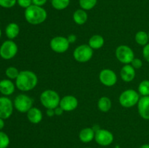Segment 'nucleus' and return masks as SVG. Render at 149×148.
Returning <instances> with one entry per match:
<instances>
[{
    "mask_svg": "<svg viewBox=\"0 0 149 148\" xmlns=\"http://www.w3.org/2000/svg\"><path fill=\"white\" fill-rule=\"evenodd\" d=\"M38 84V77L31 71H20L15 79V86L20 91H29L33 89Z\"/></svg>",
    "mask_w": 149,
    "mask_h": 148,
    "instance_id": "nucleus-1",
    "label": "nucleus"
},
{
    "mask_svg": "<svg viewBox=\"0 0 149 148\" xmlns=\"http://www.w3.org/2000/svg\"><path fill=\"white\" fill-rule=\"evenodd\" d=\"M25 19L31 25H40L46 20L47 12L42 7L32 4L26 8L24 12Z\"/></svg>",
    "mask_w": 149,
    "mask_h": 148,
    "instance_id": "nucleus-2",
    "label": "nucleus"
},
{
    "mask_svg": "<svg viewBox=\"0 0 149 148\" xmlns=\"http://www.w3.org/2000/svg\"><path fill=\"white\" fill-rule=\"evenodd\" d=\"M39 99L43 107L46 109H55L59 106L61 101L59 94L52 89H47L42 91Z\"/></svg>",
    "mask_w": 149,
    "mask_h": 148,
    "instance_id": "nucleus-3",
    "label": "nucleus"
},
{
    "mask_svg": "<svg viewBox=\"0 0 149 148\" xmlns=\"http://www.w3.org/2000/svg\"><path fill=\"white\" fill-rule=\"evenodd\" d=\"M139 93L134 89H127L121 93L119 97V102L122 107L130 108L138 104L140 100Z\"/></svg>",
    "mask_w": 149,
    "mask_h": 148,
    "instance_id": "nucleus-4",
    "label": "nucleus"
},
{
    "mask_svg": "<svg viewBox=\"0 0 149 148\" xmlns=\"http://www.w3.org/2000/svg\"><path fill=\"white\" fill-rule=\"evenodd\" d=\"M93 56V49L88 44H81L77 46L73 52L74 59L79 62H87Z\"/></svg>",
    "mask_w": 149,
    "mask_h": 148,
    "instance_id": "nucleus-5",
    "label": "nucleus"
},
{
    "mask_svg": "<svg viewBox=\"0 0 149 148\" xmlns=\"http://www.w3.org/2000/svg\"><path fill=\"white\" fill-rule=\"evenodd\" d=\"M116 57L121 63L124 65L130 64L135 58L133 50L127 45H120L118 46L115 52Z\"/></svg>",
    "mask_w": 149,
    "mask_h": 148,
    "instance_id": "nucleus-6",
    "label": "nucleus"
},
{
    "mask_svg": "<svg viewBox=\"0 0 149 148\" xmlns=\"http://www.w3.org/2000/svg\"><path fill=\"white\" fill-rule=\"evenodd\" d=\"M18 47L17 44L13 40H7L0 46V57L2 59L8 60L13 59L17 55Z\"/></svg>",
    "mask_w": 149,
    "mask_h": 148,
    "instance_id": "nucleus-7",
    "label": "nucleus"
},
{
    "mask_svg": "<svg viewBox=\"0 0 149 148\" xmlns=\"http://www.w3.org/2000/svg\"><path fill=\"white\" fill-rule=\"evenodd\" d=\"M33 100L29 95L20 94L15 98L13 104L17 111L22 113H26L33 107Z\"/></svg>",
    "mask_w": 149,
    "mask_h": 148,
    "instance_id": "nucleus-8",
    "label": "nucleus"
},
{
    "mask_svg": "<svg viewBox=\"0 0 149 148\" xmlns=\"http://www.w3.org/2000/svg\"><path fill=\"white\" fill-rule=\"evenodd\" d=\"M70 43L68 39L64 36H55L52 38L49 42V46L53 52L58 54H62L68 51Z\"/></svg>",
    "mask_w": 149,
    "mask_h": 148,
    "instance_id": "nucleus-9",
    "label": "nucleus"
},
{
    "mask_svg": "<svg viewBox=\"0 0 149 148\" xmlns=\"http://www.w3.org/2000/svg\"><path fill=\"white\" fill-rule=\"evenodd\" d=\"M113 133L107 129H100L95 131V140L100 146H109L113 142Z\"/></svg>",
    "mask_w": 149,
    "mask_h": 148,
    "instance_id": "nucleus-10",
    "label": "nucleus"
},
{
    "mask_svg": "<svg viewBox=\"0 0 149 148\" xmlns=\"http://www.w3.org/2000/svg\"><path fill=\"white\" fill-rule=\"evenodd\" d=\"M99 80L103 85L111 87L114 86L117 82V75L112 70L105 68L99 73Z\"/></svg>",
    "mask_w": 149,
    "mask_h": 148,
    "instance_id": "nucleus-11",
    "label": "nucleus"
},
{
    "mask_svg": "<svg viewBox=\"0 0 149 148\" xmlns=\"http://www.w3.org/2000/svg\"><path fill=\"white\" fill-rule=\"evenodd\" d=\"M14 109V104L8 97H0V118L5 120L12 115Z\"/></svg>",
    "mask_w": 149,
    "mask_h": 148,
    "instance_id": "nucleus-12",
    "label": "nucleus"
},
{
    "mask_svg": "<svg viewBox=\"0 0 149 148\" xmlns=\"http://www.w3.org/2000/svg\"><path fill=\"white\" fill-rule=\"evenodd\" d=\"M78 104L77 97L73 95H65L61 99L59 106L64 112H71L77 109Z\"/></svg>",
    "mask_w": 149,
    "mask_h": 148,
    "instance_id": "nucleus-13",
    "label": "nucleus"
},
{
    "mask_svg": "<svg viewBox=\"0 0 149 148\" xmlns=\"http://www.w3.org/2000/svg\"><path fill=\"white\" fill-rule=\"evenodd\" d=\"M138 110L142 118L149 120V96L140 98L138 103Z\"/></svg>",
    "mask_w": 149,
    "mask_h": 148,
    "instance_id": "nucleus-14",
    "label": "nucleus"
},
{
    "mask_svg": "<svg viewBox=\"0 0 149 148\" xmlns=\"http://www.w3.org/2000/svg\"><path fill=\"white\" fill-rule=\"evenodd\" d=\"M135 75H136L135 69L130 64L125 65L121 69V78H122V81L125 82L130 83L133 81L135 78Z\"/></svg>",
    "mask_w": 149,
    "mask_h": 148,
    "instance_id": "nucleus-15",
    "label": "nucleus"
},
{
    "mask_svg": "<svg viewBox=\"0 0 149 148\" xmlns=\"http://www.w3.org/2000/svg\"><path fill=\"white\" fill-rule=\"evenodd\" d=\"M15 84L10 79H3L0 81V92L7 97L13 94L15 90Z\"/></svg>",
    "mask_w": 149,
    "mask_h": 148,
    "instance_id": "nucleus-16",
    "label": "nucleus"
},
{
    "mask_svg": "<svg viewBox=\"0 0 149 148\" xmlns=\"http://www.w3.org/2000/svg\"><path fill=\"white\" fill-rule=\"evenodd\" d=\"M26 115H27V118L29 120V122L33 123V124L39 123L43 118L42 112L41 111L40 109L36 107H32L26 113Z\"/></svg>",
    "mask_w": 149,
    "mask_h": 148,
    "instance_id": "nucleus-17",
    "label": "nucleus"
},
{
    "mask_svg": "<svg viewBox=\"0 0 149 148\" xmlns=\"http://www.w3.org/2000/svg\"><path fill=\"white\" fill-rule=\"evenodd\" d=\"M95 131L93 128H84L80 131L79 133V138L81 142L84 143H89L95 139Z\"/></svg>",
    "mask_w": 149,
    "mask_h": 148,
    "instance_id": "nucleus-18",
    "label": "nucleus"
},
{
    "mask_svg": "<svg viewBox=\"0 0 149 148\" xmlns=\"http://www.w3.org/2000/svg\"><path fill=\"white\" fill-rule=\"evenodd\" d=\"M87 19H88V15H87V11L83 9H78L73 14V20L74 23L79 26L86 23Z\"/></svg>",
    "mask_w": 149,
    "mask_h": 148,
    "instance_id": "nucleus-19",
    "label": "nucleus"
},
{
    "mask_svg": "<svg viewBox=\"0 0 149 148\" xmlns=\"http://www.w3.org/2000/svg\"><path fill=\"white\" fill-rule=\"evenodd\" d=\"M20 33V27L15 23H10L5 28L6 36L10 40L15 39Z\"/></svg>",
    "mask_w": 149,
    "mask_h": 148,
    "instance_id": "nucleus-20",
    "label": "nucleus"
},
{
    "mask_svg": "<svg viewBox=\"0 0 149 148\" xmlns=\"http://www.w3.org/2000/svg\"><path fill=\"white\" fill-rule=\"evenodd\" d=\"M104 38L100 35H93L90 38L88 41V45L93 49H99L102 48L104 45Z\"/></svg>",
    "mask_w": 149,
    "mask_h": 148,
    "instance_id": "nucleus-21",
    "label": "nucleus"
},
{
    "mask_svg": "<svg viewBox=\"0 0 149 148\" xmlns=\"http://www.w3.org/2000/svg\"><path fill=\"white\" fill-rule=\"evenodd\" d=\"M112 106L111 100L108 97H101L97 101V107L99 110L103 113L109 112Z\"/></svg>",
    "mask_w": 149,
    "mask_h": 148,
    "instance_id": "nucleus-22",
    "label": "nucleus"
},
{
    "mask_svg": "<svg viewBox=\"0 0 149 148\" xmlns=\"http://www.w3.org/2000/svg\"><path fill=\"white\" fill-rule=\"evenodd\" d=\"M135 40L136 43L140 46H146L147 44H148V34L146 31L143 30H140L136 33L135 36Z\"/></svg>",
    "mask_w": 149,
    "mask_h": 148,
    "instance_id": "nucleus-23",
    "label": "nucleus"
},
{
    "mask_svg": "<svg viewBox=\"0 0 149 148\" xmlns=\"http://www.w3.org/2000/svg\"><path fill=\"white\" fill-rule=\"evenodd\" d=\"M52 7L57 10H63L70 4V0H51Z\"/></svg>",
    "mask_w": 149,
    "mask_h": 148,
    "instance_id": "nucleus-24",
    "label": "nucleus"
},
{
    "mask_svg": "<svg viewBox=\"0 0 149 148\" xmlns=\"http://www.w3.org/2000/svg\"><path fill=\"white\" fill-rule=\"evenodd\" d=\"M97 0H79V4L81 9L86 11L94 8L97 4Z\"/></svg>",
    "mask_w": 149,
    "mask_h": 148,
    "instance_id": "nucleus-25",
    "label": "nucleus"
},
{
    "mask_svg": "<svg viewBox=\"0 0 149 148\" xmlns=\"http://www.w3.org/2000/svg\"><path fill=\"white\" fill-rule=\"evenodd\" d=\"M138 93L142 97L149 96V81L143 80L140 83L138 86Z\"/></svg>",
    "mask_w": 149,
    "mask_h": 148,
    "instance_id": "nucleus-26",
    "label": "nucleus"
},
{
    "mask_svg": "<svg viewBox=\"0 0 149 148\" xmlns=\"http://www.w3.org/2000/svg\"><path fill=\"white\" fill-rule=\"evenodd\" d=\"M19 73H20V71L17 70V68H15L14 66L8 67L5 71L6 75L10 80L16 79L17 77L18 76Z\"/></svg>",
    "mask_w": 149,
    "mask_h": 148,
    "instance_id": "nucleus-27",
    "label": "nucleus"
},
{
    "mask_svg": "<svg viewBox=\"0 0 149 148\" xmlns=\"http://www.w3.org/2000/svg\"><path fill=\"white\" fill-rule=\"evenodd\" d=\"M10 138L4 132L0 131V148H7L10 145Z\"/></svg>",
    "mask_w": 149,
    "mask_h": 148,
    "instance_id": "nucleus-28",
    "label": "nucleus"
},
{
    "mask_svg": "<svg viewBox=\"0 0 149 148\" xmlns=\"http://www.w3.org/2000/svg\"><path fill=\"white\" fill-rule=\"evenodd\" d=\"M17 3V0H0V7L3 8H12Z\"/></svg>",
    "mask_w": 149,
    "mask_h": 148,
    "instance_id": "nucleus-29",
    "label": "nucleus"
},
{
    "mask_svg": "<svg viewBox=\"0 0 149 148\" xmlns=\"http://www.w3.org/2000/svg\"><path fill=\"white\" fill-rule=\"evenodd\" d=\"M17 4L22 8L26 9L33 4L32 0H17Z\"/></svg>",
    "mask_w": 149,
    "mask_h": 148,
    "instance_id": "nucleus-30",
    "label": "nucleus"
},
{
    "mask_svg": "<svg viewBox=\"0 0 149 148\" xmlns=\"http://www.w3.org/2000/svg\"><path fill=\"white\" fill-rule=\"evenodd\" d=\"M130 65H132L135 70L140 69V68H142L143 66V61L141 60V59H139V58L135 57L133 59H132V62H131Z\"/></svg>",
    "mask_w": 149,
    "mask_h": 148,
    "instance_id": "nucleus-31",
    "label": "nucleus"
},
{
    "mask_svg": "<svg viewBox=\"0 0 149 148\" xmlns=\"http://www.w3.org/2000/svg\"><path fill=\"white\" fill-rule=\"evenodd\" d=\"M143 56L144 59L149 62V44H147L143 49Z\"/></svg>",
    "mask_w": 149,
    "mask_h": 148,
    "instance_id": "nucleus-32",
    "label": "nucleus"
},
{
    "mask_svg": "<svg viewBox=\"0 0 149 148\" xmlns=\"http://www.w3.org/2000/svg\"><path fill=\"white\" fill-rule=\"evenodd\" d=\"M47 1V0H32L33 4L36 6H39V7H43L46 4Z\"/></svg>",
    "mask_w": 149,
    "mask_h": 148,
    "instance_id": "nucleus-33",
    "label": "nucleus"
},
{
    "mask_svg": "<svg viewBox=\"0 0 149 148\" xmlns=\"http://www.w3.org/2000/svg\"><path fill=\"white\" fill-rule=\"evenodd\" d=\"M67 39H68V41H69L70 44H72V43H74V42L77 41V36H76V35L74 34H70L69 36L67 37Z\"/></svg>",
    "mask_w": 149,
    "mask_h": 148,
    "instance_id": "nucleus-34",
    "label": "nucleus"
},
{
    "mask_svg": "<svg viewBox=\"0 0 149 148\" xmlns=\"http://www.w3.org/2000/svg\"><path fill=\"white\" fill-rule=\"evenodd\" d=\"M46 114L48 117H53L54 115H55V109H47Z\"/></svg>",
    "mask_w": 149,
    "mask_h": 148,
    "instance_id": "nucleus-35",
    "label": "nucleus"
},
{
    "mask_svg": "<svg viewBox=\"0 0 149 148\" xmlns=\"http://www.w3.org/2000/svg\"><path fill=\"white\" fill-rule=\"evenodd\" d=\"M63 109L61 108L60 106H58V107H56V108L55 109V115H61L63 113Z\"/></svg>",
    "mask_w": 149,
    "mask_h": 148,
    "instance_id": "nucleus-36",
    "label": "nucleus"
},
{
    "mask_svg": "<svg viewBox=\"0 0 149 148\" xmlns=\"http://www.w3.org/2000/svg\"><path fill=\"white\" fill-rule=\"evenodd\" d=\"M4 119H2L1 118H0V131L2 130L3 128L4 127Z\"/></svg>",
    "mask_w": 149,
    "mask_h": 148,
    "instance_id": "nucleus-37",
    "label": "nucleus"
},
{
    "mask_svg": "<svg viewBox=\"0 0 149 148\" xmlns=\"http://www.w3.org/2000/svg\"><path fill=\"white\" fill-rule=\"evenodd\" d=\"M140 148H149V144H145V145H143L142 146L140 147Z\"/></svg>",
    "mask_w": 149,
    "mask_h": 148,
    "instance_id": "nucleus-38",
    "label": "nucleus"
},
{
    "mask_svg": "<svg viewBox=\"0 0 149 148\" xmlns=\"http://www.w3.org/2000/svg\"><path fill=\"white\" fill-rule=\"evenodd\" d=\"M1 28H0V38H1Z\"/></svg>",
    "mask_w": 149,
    "mask_h": 148,
    "instance_id": "nucleus-39",
    "label": "nucleus"
},
{
    "mask_svg": "<svg viewBox=\"0 0 149 148\" xmlns=\"http://www.w3.org/2000/svg\"><path fill=\"white\" fill-rule=\"evenodd\" d=\"M148 39H149V32L148 33Z\"/></svg>",
    "mask_w": 149,
    "mask_h": 148,
    "instance_id": "nucleus-40",
    "label": "nucleus"
},
{
    "mask_svg": "<svg viewBox=\"0 0 149 148\" xmlns=\"http://www.w3.org/2000/svg\"><path fill=\"white\" fill-rule=\"evenodd\" d=\"M84 148H90V147H84Z\"/></svg>",
    "mask_w": 149,
    "mask_h": 148,
    "instance_id": "nucleus-41",
    "label": "nucleus"
}]
</instances>
